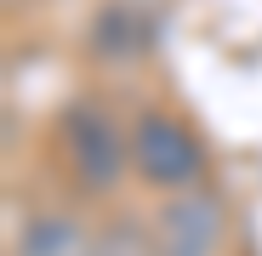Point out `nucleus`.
Wrapping results in <instances>:
<instances>
[{"mask_svg":"<svg viewBox=\"0 0 262 256\" xmlns=\"http://www.w3.org/2000/svg\"><path fill=\"white\" fill-rule=\"evenodd\" d=\"M63 143H69V165L80 171L85 188H114L120 171H125V137L120 125L97 108V103H74L63 114Z\"/></svg>","mask_w":262,"mask_h":256,"instance_id":"1","label":"nucleus"},{"mask_svg":"<svg viewBox=\"0 0 262 256\" xmlns=\"http://www.w3.org/2000/svg\"><path fill=\"white\" fill-rule=\"evenodd\" d=\"M131 159H137V171H143L148 182H160V188L194 182L200 165H205L200 143H194L171 114H143V120H137V131H131Z\"/></svg>","mask_w":262,"mask_h":256,"instance_id":"2","label":"nucleus"},{"mask_svg":"<svg viewBox=\"0 0 262 256\" xmlns=\"http://www.w3.org/2000/svg\"><path fill=\"white\" fill-rule=\"evenodd\" d=\"M216 245H223V205L211 194L165 199L154 222V256H216Z\"/></svg>","mask_w":262,"mask_h":256,"instance_id":"3","label":"nucleus"},{"mask_svg":"<svg viewBox=\"0 0 262 256\" xmlns=\"http://www.w3.org/2000/svg\"><path fill=\"white\" fill-rule=\"evenodd\" d=\"M148 46H154L148 12H137V6H103V12L92 17V52H97L103 63L125 68V63H137Z\"/></svg>","mask_w":262,"mask_h":256,"instance_id":"4","label":"nucleus"},{"mask_svg":"<svg viewBox=\"0 0 262 256\" xmlns=\"http://www.w3.org/2000/svg\"><path fill=\"white\" fill-rule=\"evenodd\" d=\"M17 256H92L85 245V228L46 211V217H29L23 234H17Z\"/></svg>","mask_w":262,"mask_h":256,"instance_id":"5","label":"nucleus"}]
</instances>
